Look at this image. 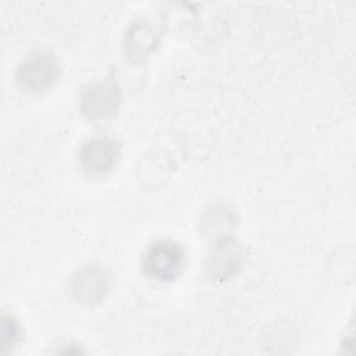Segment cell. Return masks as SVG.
Here are the masks:
<instances>
[{
	"instance_id": "cell-1",
	"label": "cell",
	"mask_w": 356,
	"mask_h": 356,
	"mask_svg": "<svg viewBox=\"0 0 356 356\" xmlns=\"http://www.w3.org/2000/svg\"><path fill=\"white\" fill-rule=\"evenodd\" d=\"M185 254L182 248L170 239H159L149 245L142 256L143 273L156 281H174L182 273Z\"/></svg>"
},
{
	"instance_id": "cell-2",
	"label": "cell",
	"mask_w": 356,
	"mask_h": 356,
	"mask_svg": "<svg viewBox=\"0 0 356 356\" xmlns=\"http://www.w3.org/2000/svg\"><path fill=\"white\" fill-rule=\"evenodd\" d=\"M60 74L56 57L49 51H35L29 54L18 67L17 81L25 89L42 93L49 90Z\"/></svg>"
},
{
	"instance_id": "cell-3",
	"label": "cell",
	"mask_w": 356,
	"mask_h": 356,
	"mask_svg": "<svg viewBox=\"0 0 356 356\" xmlns=\"http://www.w3.org/2000/svg\"><path fill=\"white\" fill-rule=\"evenodd\" d=\"M246 259V250L243 243L229 235L221 236L213 245L207 260V274L218 281H224L235 275Z\"/></svg>"
},
{
	"instance_id": "cell-4",
	"label": "cell",
	"mask_w": 356,
	"mask_h": 356,
	"mask_svg": "<svg viewBox=\"0 0 356 356\" xmlns=\"http://www.w3.org/2000/svg\"><path fill=\"white\" fill-rule=\"evenodd\" d=\"M121 90L111 81H96L81 93V111L89 120L111 117L120 107Z\"/></svg>"
},
{
	"instance_id": "cell-5",
	"label": "cell",
	"mask_w": 356,
	"mask_h": 356,
	"mask_svg": "<svg viewBox=\"0 0 356 356\" xmlns=\"http://www.w3.org/2000/svg\"><path fill=\"white\" fill-rule=\"evenodd\" d=\"M120 143L110 136H92L79 150V164L88 175H103L120 159Z\"/></svg>"
},
{
	"instance_id": "cell-6",
	"label": "cell",
	"mask_w": 356,
	"mask_h": 356,
	"mask_svg": "<svg viewBox=\"0 0 356 356\" xmlns=\"http://www.w3.org/2000/svg\"><path fill=\"white\" fill-rule=\"evenodd\" d=\"M108 275L96 264H88L75 271L71 278V293L76 302L92 305L100 302L108 291Z\"/></svg>"
},
{
	"instance_id": "cell-7",
	"label": "cell",
	"mask_w": 356,
	"mask_h": 356,
	"mask_svg": "<svg viewBox=\"0 0 356 356\" xmlns=\"http://www.w3.org/2000/svg\"><path fill=\"white\" fill-rule=\"evenodd\" d=\"M156 43L157 38L153 28L145 21H136L129 26L127 32L125 50L132 61L139 63L149 56Z\"/></svg>"
},
{
	"instance_id": "cell-8",
	"label": "cell",
	"mask_w": 356,
	"mask_h": 356,
	"mask_svg": "<svg viewBox=\"0 0 356 356\" xmlns=\"http://www.w3.org/2000/svg\"><path fill=\"white\" fill-rule=\"evenodd\" d=\"M19 338V325L18 321L13 316L4 314L1 317V345L3 352L6 346H13Z\"/></svg>"
}]
</instances>
